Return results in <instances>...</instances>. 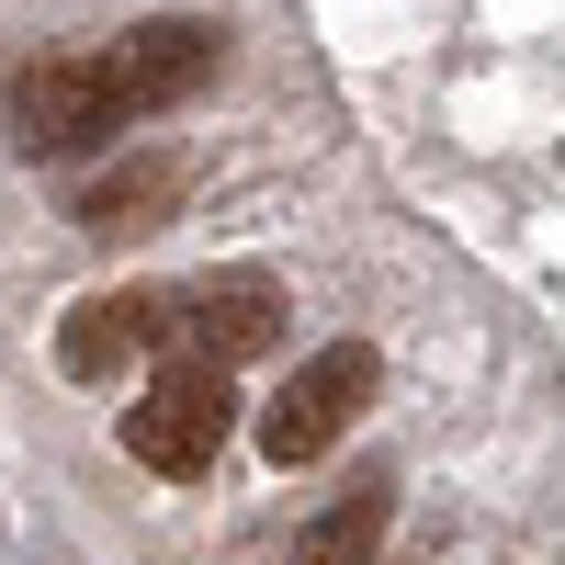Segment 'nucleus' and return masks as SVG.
<instances>
[{"mask_svg":"<svg viewBox=\"0 0 565 565\" xmlns=\"http://www.w3.org/2000/svg\"><path fill=\"white\" fill-rule=\"evenodd\" d=\"M226 430H238L226 362H215V351H193V340H170L159 385L125 407V452L148 463V476H170V487H204V476H215V452H226Z\"/></svg>","mask_w":565,"mask_h":565,"instance_id":"obj_1","label":"nucleus"},{"mask_svg":"<svg viewBox=\"0 0 565 565\" xmlns=\"http://www.w3.org/2000/svg\"><path fill=\"white\" fill-rule=\"evenodd\" d=\"M0 125H12L23 159H79V148H114L136 114H125V90H114V68H103V45H57V57L12 68Z\"/></svg>","mask_w":565,"mask_h":565,"instance_id":"obj_2","label":"nucleus"},{"mask_svg":"<svg viewBox=\"0 0 565 565\" xmlns=\"http://www.w3.org/2000/svg\"><path fill=\"white\" fill-rule=\"evenodd\" d=\"M373 385H385L373 340H328V351H306V362H295V385L260 407V452H271V463H317V452H340V441L362 430Z\"/></svg>","mask_w":565,"mask_h":565,"instance_id":"obj_3","label":"nucleus"},{"mask_svg":"<svg viewBox=\"0 0 565 565\" xmlns=\"http://www.w3.org/2000/svg\"><path fill=\"white\" fill-rule=\"evenodd\" d=\"M181 193H193V159H181V148H125V159H103L68 193V226L103 238V249L114 238H159V226L181 215Z\"/></svg>","mask_w":565,"mask_h":565,"instance_id":"obj_4","label":"nucleus"},{"mask_svg":"<svg viewBox=\"0 0 565 565\" xmlns=\"http://www.w3.org/2000/svg\"><path fill=\"white\" fill-rule=\"evenodd\" d=\"M103 68H114V90H125V114L148 125V114H170V103H193V90L226 68V34L215 23H136V34H114L103 45Z\"/></svg>","mask_w":565,"mask_h":565,"instance_id":"obj_5","label":"nucleus"},{"mask_svg":"<svg viewBox=\"0 0 565 565\" xmlns=\"http://www.w3.org/2000/svg\"><path fill=\"white\" fill-rule=\"evenodd\" d=\"M148 340H159V351L181 340V306H170V295H148V282H125V295H79V306L57 317V373H68V385H114Z\"/></svg>","mask_w":565,"mask_h":565,"instance_id":"obj_6","label":"nucleus"},{"mask_svg":"<svg viewBox=\"0 0 565 565\" xmlns=\"http://www.w3.org/2000/svg\"><path fill=\"white\" fill-rule=\"evenodd\" d=\"M181 340L215 351V362H249L282 340V282L271 271H204L193 295H181Z\"/></svg>","mask_w":565,"mask_h":565,"instance_id":"obj_7","label":"nucleus"},{"mask_svg":"<svg viewBox=\"0 0 565 565\" xmlns=\"http://www.w3.org/2000/svg\"><path fill=\"white\" fill-rule=\"evenodd\" d=\"M385 521H396V487H385V476H351V487L295 532V554H282V565H373Z\"/></svg>","mask_w":565,"mask_h":565,"instance_id":"obj_8","label":"nucleus"}]
</instances>
